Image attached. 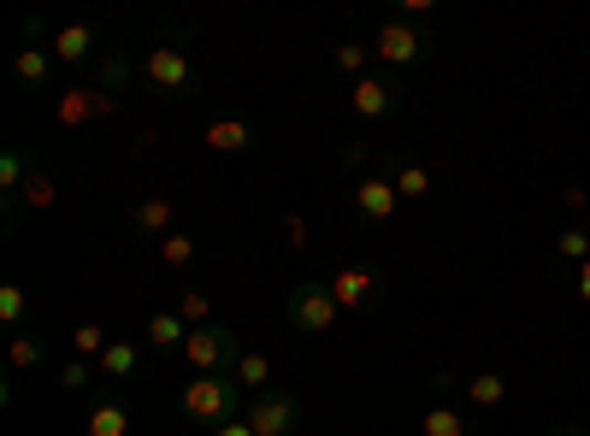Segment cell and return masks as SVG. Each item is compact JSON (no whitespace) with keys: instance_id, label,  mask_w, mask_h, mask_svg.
Masks as SVG:
<instances>
[{"instance_id":"24","label":"cell","mask_w":590,"mask_h":436,"mask_svg":"<svg viewBox=\"0 0 590 436\" xmlns=\"http://www.w3.org/2000/svg\"><path fill=\"white\" fill-rule=\"evenodd\" d=\"M107 342H113V337H107V330H101L95 319H83V325L72 330V348H77V360H89V354L101 360V354H107Z\"/></svg>"},{"instance_id":"33","label":"cell","mask_w":590,"mask_h":436,"mask_svg":"<svg viewBox=\"0 0 590 436\" xmlns=\"http://www.w3.org/2000/svg\"><path fill=\"white\" fill-rule=\"evenodd\" d=\"M213 436H254L249 418H224V425H213Z\"/></svg>"},{"instance_id":"25","label":"cell","mask_w":590,"mask_h":436,"mask_svg":"<svg viewBox=\"0 0 590 436\" xmlns=\"http://www.w3.org/2000/svg\"><path fill=\"white\" fill-rule=\"evenodd\" d=\"M178 319H183L189 330L213 325V301H207V295H201V289H183V295H178Z\"/></svg>"},{"instance_id":"6","label":"cell","mask_w":590,"mask_h":436,"mask_svg":"<svg viewBox=\"0 0 590 436\" xmlns=\"http://www.w3.org/2000/svg\"><path fill=\"white\" fill-rule=\"evenodd\" d=\"M143 77H148L160 95H183V89H196V65H189L183 47H148Z\"/></svg>"},{"instance_id":"5","label":"cell","mask_w":590,"mask_h":436,"mask_svg":"<svg viewBox=\"0 0 590 436\" xmlns=\"http://www.w3.org/2000/svg\"><path fill=\"white\" fill-rule=\"evenodd\" d=\"M254 425V436H295V425H302V401L284 395V390H266L249 401V413H242Z\"/></svg>"},{"instance_id":"20","label":"cell","mask_w":590,"mask_h":436,"mask_svg":"<svg viewBox=\"0 0 590 436\" xmlns=\"http://www.w3.org/2000/svg\"><path fill=\"white\" fill-rule=\"evenodd\" d=\"M420 436H466V418H461L455 407H449V401H438V407H425Z\"/></svg>"},{"instance_id":"18","label":"cell","mask_w":590,"mask_h":436,"mask_svg":"<svg viewBox=\"0 0 590 436\" xmlns=\"http://www.w3.org/2000/svg\"><path fill=\"white\" fill-rule=\"evenodd\" d=\"M466 401H473V407H502V401H508V377L502 372H473L466 377Z\"/></svg>"},{"instance_id":"28","label":"cell","mask_w":590,"mask_h":436,"mask_svg":"<svg viewBox=\"0 0 590 436\" xmlns=\"http://www.w3.org/2000/svg\"><path fill=\"white\" fill-rule=\"evenodd\" d=\"M24 206H36V213H48V206L60 201V189H54V178L48 171H30V183H24V195H19Z\"/></svg>"},{"instance_id":"9","label":"cell","mask_w":590,"mask_h":436,"mask_svg":"<svg viewBox=\"0 0 590 436\" xmlns=\"http://www.w3.org/2000/svg\"><path fill=\"white\" fill-rule=\"evenodd\" d=\"M396 95H402V89H396V83L390 77H360L355 83V89H349V107H355V118H367V125H378V118H390L396 113Z\"/></svg>"},{"instance_id":"3","label":"cell","mask_w":590,"mask_h":436,"mask_svg":"<svg viewBox=\"0 0 590 436\" xmlns=\"http://www.w3.org/2000/svg\"><path fill=\"white\" fill-rule=\"evenodd\" d=\"M372 54L384 60V65H402V72H408V65H425L431 60V36H425V30H413L408 19H384V24L372 30Z\"/></svg>"},{"instance_id":"26","label":"cell","mask_w":590,"mask_h":436,"mask_svg":"<svg viewBox=\"0 0 590 436\" xmlns=\"http://www.w3.org/2000/svg\"><path fill=\"white\" fill-rule=\"evenodd\" d=\"M555 259H579V266H584V259H590V231H584V224H567V231L555 236Z\"/></svg>"},{"instance_id":"34","label":"cell","mask_w":590,"mask_h":436,"mask_svg":"<svg viewBox=\"0 0 590 436\" xmlns=\"http://www.w3.org/2000/svg\"><path fill=\"white\" fill-rule=\"evenodd\" d=\"M579 301H590V259L579 266Z\"/></svg>"},{"instance_id":"15","label":"cell","mask_w":590,"mask_h":436,"mask_svg":"<svg viewBox=\"0 0 590 436\" xmlns=\"http://www.w3.org/2000/svg\"><path fill=\"white\" fill-rule=\"evenodd\" d=\"M95 365H101V377H130L136 365H143V348L125 342V337H113V342H107V354H101Z\"/></svg>"},{"instance_id":"23","label":"cell","mask_w":590,"mask_h":436,"mask_svg":"<svg viewBox=\"0 0 590 436\" xmlns=\"http://www.w3.org/2000/svg\"><path fill=\"white\" fill-rule=\"evenodd\" d=\"M24 319H30V289L0 284V325H24Z\"/></svg>"},{"instance_id":"12","label":"cell","mask_w":590,"mask_h":436,"mask_svg":"<svg viewBox=\"0 0 590 436\" xmlns=\"http://www.w3.org/2000/svg\"><path fill=\"white\" fill-rule=\"evenodd\" d=\"M231 377H236V390L266 395V383H272V354H260V348H242L236 365H231Z\"/></svg>"},{"instance_id":"27","label":"cell","mask_w":590,"mask_h":436,"mask_svg":"<svg viewBox=\"0 0 590 436\" xmlns=\"http://www.w3.org/2000/svg\"><path fill=\"white\" fill-rule=\"evenodd\" d=\"M331 60H337V72H349V77L360 83V77H367L372 47H360V42H337V47H331Z\"/></svg>"},{"instance_id":"35","label":"cell","mask_w":590,"mask_h":436,"mask_svg":"<svg viewBox=\"0 0 590 436\" xmlns=\"http://www.w3.org/2000/svg\"><path fill=\"white\" fill-rule=\"evenodd\" d=\"M555 436H572V430H555Z\"/></svg>"},{"instance_id":"14","label":"cell","mask_w":590,"mask_h":436,"mask_svg":"<svg viewBox=\"0 0 590 436\" xmlns=\"http://www.w3.org/2000/svg\"><path fill=\"white\" fill-rule=\"evenodd\" d=\"M89 54H95V30H89V24H65V30H54V60L83 65Z\"/></svg>"},{"instance_id":"29","label":"cell","mask_w":590,"mask_h":436,"mask_svg":"<svg viewBox=\"0 0 590 436\" xmlns=\"http://www.w3.org/2000/svg\"><path fill=\"white\" fill-rule=\"evenodd\" d=\"M95 372H101V365H89V360H65L54 383H60V390H65V395H77V390H83V383H95Z\"/></svg>"},{"instance_id":"8","label":"cell","mask_w":590,"mask_h":436,"mask_svg":"<svg viewBox=\"0 0 590 436\" xmlns=\"http://www.w3.org/2000/svg\"><path fill=\"white\" fill-rule=\"evenodd\" d=\"M355 213L367 219V224H390L396 219V206H402V195H396V183L390 178H378V171H367V178L355 183Z\"/></svg>"},{"instance_id":"17","label":"cell","mask_w":590,"mask_h":436,"mask_svg":"<svg viewBox=\"0 0 590 436\" xmlns=\"http://www.w3.org/2000/svg\"><path fill=\"white\" fill-rule=\"evenodd\" d=\"M12 72H19V83H48L54 77V47H19V60H12Z\"/></svg>"},{"instance_id":"4","label":"cell","mask_w":590,"mask_h":436,"mask_svg":"<svg viewBox=\"0 0 590 436\" xmlns=\"http://www.w3.org/2000/svg\"><path fill=\"white\" fill-rule=\"evenodd\" d=\"M337 319H343V307L331 301V289H325V284H302V289L289 295V325L307 330V337L337 330Z\"/></svg>"},{"instance_id":"11","label":"cell","mask_w":590,"mask_h":436,"mask_svg":"<svg viewBox=\"0 0 590 436\" xmlns=\"http://www.w3.org/2000/svg\"><path fill=\"white\" fill-rule=\"evenodd\" d=\"M83 436H130V407L125 401H95L89 418H83Z\"/></svg>"},{"instance_id":"1","label":"cell","mask_w":590,"mask_h":436,"mask_svg":"<svg viewBox=\"0 0 590 436\" xmlns=\"http://www.w3.org/2000/svg\"><path fill=\"white\" fill-rule=\"evenodd\" d=\"M242 354V342H236V330L231 325H201V330H189V342H183V360L196 365V377H231V365Z\"/></svg>"},{"instance_id":"7","label":"cell","mask_w":590,"mask_h":436,"mask_svg":"<svg viewBox=\"0 0 590 436\" xmlns=\"http://www.w3.org/2000/svg\"><path fill=\"white\" fill-rule=\"evenodd\" d=\"M325 289H331V301H337L343 312H367L378 295H384V277H378L372 266H343Z\"/></svg>"},{"instance_id":"10","label":"cell","mask_w":590,"mask_h":436,"mask_svg":"<svg viewBox=\"0 0 590 436\" xmlns=\"http://www.w3.org/2000/svg\"><path fill=\"white\" fill-rule=\"evenodd\" d=\"M130 231L136 236H171V231H178V206H171L166 195H143V201H136L130 206Z\"/></svg>"},{"instance_id":"30","label":"cell","mask_w":590,"mask_h":436,"mask_svg":"<svg viewBox=\"0 0 590 436\" xmlns=\"http://www.w3.org/2000/svg\"><path fill=\"white\" fill-rule=\"evenodd\" d=\"M160 259H166V266H189V259H196V236L171 231V236L160 242Z\"/></svg>"},{"instance_id":"16","label":"cell","mask_w":590,"mask_h":436,"mask_svg":"<svg viewBox=\"0 0 590 436\" xmlns=\"http://www.w3.org/2000/svg\"><path fill=\"white\" fill-rule=\"evenodd\" d=\"M390 183H396V195H402V201H425L431 195V166L402 160V166H390Z\"/></svg>"},{"instance_id":"19","label":"cell","mask_w":590,"mask_h":436,"mask_svg":"<svg viewBox=\"0 0 590 436\" xmlns=\"http://www.w3.org/2000/svg\"><path fill=\"white\" fill-rule=\"evenodd\" d=\"M183 342H189V325L178 312H154L148 319V348H183Z\"/></svg>"},{"instance_id":"32","label":"cell","mask_w":590,"mask_h":436,"mask_svg":"<svg viewBox=\"0 0 590 436\" xmlns=\"http://www.w3.org/2000/svg\"><path fill=\"white\" fill-rule=\"evenodd\" d=\"M284 242H289V248H302V242H307V219L302 213H284Z\"/></svg>"},{"instance_id":"2","label":"cell","mask_w":590,"mask_h":436,"mask_svg":"<svg viewBox=\"0 0 590 436\" xmlns=\"http://www.w3.org/2000/svg\"><path fill=\"white\" fill-rule=\"evenodd\" d=\"M183 418H196V425H224V418H236V377H189L183 395H178Z\"/></svg>"},{"instance_id":"13","label":"cell","mask_w":590,"mask_h":436,"mask_svg":"<svg viewBox=\"0 0 590 436\" xmlns=\"http://www.w3.org/2000/svg\"><path fill=\"white\" fill-rule=\"evenodd\" d=\"M249 142H254V130L242 118H213L207 125V148L213 153H249Z\"/></svg>"},{"instance_id":"21","label":"cell","mask_w":590,"mask_h":436,"mask_svg":"<svg viewBox=\"0 0 590 436\" xmlns=\"http://www.w3.org/2000/svg\"><path fill=\"white\" fill-rule=\"evenodd\" d=\"M30 171H36V166H24V153H19V148L0 153V189H7V201H19V195H24Z\"/></svg>"},{"instance_id":"22","label":"cell","mask_w":590,"mask_h":436,"mask_svg":"<svg viewBox=\"0 0 590 436\" xmlns=\"http://www.w3.org/2000/svg\"><path fill=\"white\" fill-rule=\"evenodd\" d=\"M113 100L107 95H83V89H72L60 100V125H77V118H95V113H107Z\"/></svg>"},{"instance_id":"31","label":"cell","mask_w":590,"mask_h":436,"mask_svg":"<svg viewBox=\"0 0 590 436\" xmlns=\"http://www.w3.org/2000/svg\"><path fill=\"white\" fill-rule=\"evenodd\" d=\"M36 360H42V342H30V337L12 342V365H19V372H24V365H36Z\"/></svg>"}]
</instances>
